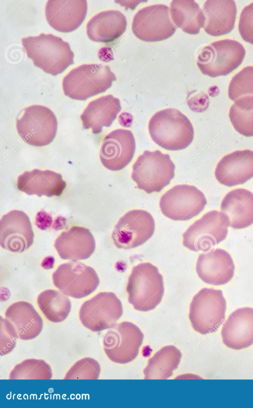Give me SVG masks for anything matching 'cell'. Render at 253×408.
Returning <instances> with one entry per match:
<instances>
[{
	"mask_svg": "<svg viewBox=\"0 0 253 408\" xmlns=\"http://www.w3.org/2000/svg\"><path fill=\"white\" fill-rule=\"evenodd\" d=\"M37 303L44 317L54 323H59L66 319L72 307L67 295L52 289L41 292L38 296Z\"/></svg>",
	"mask_w": 253,
	"mask_h": 408,
	"instance_id": "cell-31",
	"label": "cell"
},
{
	"mask_svg": "<svg viewBox=\"0 0 253 408\" xmlns=\"http://www.w3.org/2000/svg\"><path fill=\"white\" fill-rule=\"evenodd\" d=\"M169 8L165 4L147 6L133 17L131 29L139 40L147 42H159L173 35L176 27L172 22Z\"/></svg>",
	"mask_w": 253,
	"mask_h": 408,
	"instance_id": "cell-14",
	"label": "cell"
},
{
	"mask_svg": "<svg viewBox=\"0 0 253 408\" xmlns=\"http://www.w3.org/2000/svg\"><path fill=\"white\" fill-rule=\"evenodd\" d=\"M245 54V48L238 41L222 40L204 47L199 53L197 64L204 75L212 78L225 76L242 63Z\"/></svg>",
	"mask_w": 253,
	"mask_h": 408,
	"instance_id": "cell-6",
	"label": "cell"
},
{
	"mask_svg": "<svg viewBox=\"0 0 253 408\" xmlns=\"http://www.w3.org/2000/svg\"><path fill=\"white\" fill-rule=\"evenodd\" d=\"M181 358L179 350L172 345L166 346L151 358L144 369L145 379H166L172 375Z\"/></svg>",
	"mask_w": 253,
	"mask_h": 408,
	"instance_id": "cell-30",
	"label": "cell"
},
{
	"mask_svg": "<svg viewBox=\"0 0 253 408\" xmlns=\"http://www.w3.org/2000/svg\"><path fill=\"white\" fill-rule=\"evenodd\" d=\"M0 355L10 353L14 348L18 339L15 329L5 317L0 316Z\"/></svg>",
	"mask_w": 253,
	"mask_h": 408,
	"instance_id": "cell-36",
	"label": "cell"
},
{
	"mask_svg": "<svg viewBox=\"0 0 253 408\" xmlns=\"http://www.w3.org/2000/svg\"><path fill=\"white\" fill-rule=\"evenodd\" d=\"M228 227V219L224 213L211 211L183 233V244L193 251H209L226 238Z\"/></svg>",
	"mask_w": 253,
	"mask_h": 408,
	"instance_id": "cell-8",
	"label": "cell"
},
{
	"mask_svg": "<svg viewBox=\"0 0 253 408\" xmlns=\"http://www.w3.org/2000/svg\"><path fill=\"white\" fill-rule=\"evenodd\" d=\"M144 335L132 322L116 324L105 333L102 340L104 351L112 362L121 364L130 363L137 356Z\"/></svg>",
	"mask_w": 253,
	"mask_h": 408,
	"instance_id": "cell-11",
	"label": "cell"
},
{
	"mask_svg": "<svg viewBox=\"0 0 253 408\" xmlns=\"http://www.w3.org/2000/svg\"><path fill=\"white\" fill-rule=\"evenodd\" d=\"M100 365L95 359L86 357L76 362L65 374L64 379H97Z\"/></svg>",
	"mask_w": 253,
	"mask_h": 408,
	"instance_id": "cell-35",
	"label": "cell"
},
{
	"mask_svg": "<svg viewBox=\"0 0 253 408\" xmlns=\"http://www.w3.org/2000/svg\"><path fill=\"white\" fill-rule=\"evenodd\" d=\"M127 22L120 11L108 10L93 16L86 25V33L93 42L107 43L121 37L125 32Z\"/></svg>",
	"mask_w": 253,
	"mask_h": 408,
	"instance_id": "cell-27",
	"label": "cell"
},
{
	"mask_svg": "<svg viewBox=\"0 0 253 408\" xmlns=\"http://www.w3.org/2000/svg\"><path fill=\"white\" fill-rule=\"evenodd\" d=\"M5 317L12 324L21 340L35 338L43 328L41 317L33 306L26 301L16 302L10 305L5 312Z\"/></svg>",
	"mask_w": 253,
	"mask_h": 408,
	"instance_id": "cell-28",
	"label": "cell"
},
{
	"mask_svg": "<svg viewBox=\"0 0 253 408\" xmlns=\"http://www.w3.org/2000/svg\"><path fill=\"white\" fill-rule=\"evenodd\" d=\"M66 186L62 175L50 170L35 169L26 171L20 175L17 181L18 190L28 195L35 194L39 197L59 196Z\"/></svg>",
	"mask_w": 253,
	"mask_h": 408,
	"instance_id": "cell-23",
	"label": "cell"
},
{
	"mask_svg": "<svg viewBox=\"0 0 253 408\" xmlns=\"http://www.w3.org/2000/svg\"><path fill=\"white\" fill-rule=\"evenodd\" d=\"M221 337L228 348L239 350L253 344V308L243 307L232 312L223 325Z\"/></svg>",
	"mask_w": 253,
	"mask_h": 408,
	"instance_id": "cell-22",
	"label": "cell"
},
{
	"mask_svg": "<svg viewBox=\"0 0 253 408\" xmlns=\"http://www.w3.org/2000/svg\"><path fill=\"white\" fill-rule=\"evenodd\" d=\"M171 19L175 25L189 34H198L204 27L203 10L194 0H173L170 4Z\"/></svg>",
	"mask_w": 253,
	"mask_h": 408,
	"instance_id": "cell-29",
	"label": "cell"
},
{
	"mask_svg": "<svg viewBox=\"0 0 253 408\" xmlns=\"http://www.w3.org/2000/svg\"><path fill=\"white\" fill-rule=\"evenodd\" d=\"M50 365L42 360L26 359L16 364L11 371L10 379H50Z\"/></svg>",
	"mask_w": 253,
	"mask_h": 408,
	"instance_id": "cell-33",
	"label": "cell"
},
{
	"mask_svg": "<svg viewBox=\"0 0 253 408\" xmlns=\"http://www.w3.org/2000/svg\"><path fill=\"white\" fill-rule=\"evenodd\" d=\"M54 245L61 259L77 261L87 259L92 255L95 249V241L88 229L73 226L62 232Z\"/></svg>",
	"mask_w": 253,
	"mask_h": 408,
	"instance_id": "cell-21",
	"label": "cell"
},
{
	"mask_svg": "<svg viewBox=\"0 0 253 408\" xmlns=\"http://www.w3.org/2000/svg\"><path fill=\"white\" fill-rule=\"evenodd\" d=\"M135 150V140L128 130L113 131L104 138L100 146L99 157L107 169L117 171L126 167L131 161Z\"/></svg>",
	"mask_w": 253,
	"mask_h": 408,
	"instance_id": "cell-17",
	"label": "cell"
},
{
	"mask_svg": "<svg viewBox=\"0 0 253 408\" xmlns=\"http://www.w3.org/2000/svg\"><path fill=\"white\" fill-rule=\"evenodd\" d=\"M121 110L120 100L112 94L90 101L81 115L84 129H91L94 134L100 133L103 127H109Z\"/></svg>",
	"mask_w": 253,
	"mask_h": 408,
	"instance_id": "cell-25",
	"label": "cell"
},
{
	"mask_svg": "<svg viewBox=\"0 0 253 408\" xmlns=\"http://www.w3.org/2000/svg\"><path fill=\"white\" fill-rule=\"evenodd\" d=\"M226 302L220 289L204 288L193 298L189 318L192 326L203 335L216 331L225 319Z\"/></svg>",
	"mask_w": 253,
	"mask_h": 408,
	"instance_id": "cell-7",
	"label": "cell"
},
{
	"mask_svg": "<svg viewBox=\"0 0 253 408\" xmlns=\"http://www.w3.org/2000/svg\"><path fill=\"white\" fill-rule=\"evenodd\" d=\"M205 32L212 36L227 34L234 28L237 7L233 0H208L203 10Z\"/></svg>",
	"mask_w": 253,
	"mask_h": 408,
	"instance_id": "cell-26",
	"label": "cell"
},
{
	"mask_svg": "<svg viewBox=\"0 0 253 408\" xmlns=\"http://www.w3.org/2000/svg\"><path fill=\"white\" fill-rule=\"evenodd\" d=\"M175 168L169 154L159 150H145L132 166L131 178L147 193L159 192L169 184Z\"/></svg>",
	"mask_w": 253,
	"mask_h": 408,
	"instance_id": "cell-5",
	"label": "cell"
},
{
	"mask_svg": "<svg viewBox=\"0 0 253 408\" xmlns=\"http://www.w3.org/2000/svg\"><path fill=\"white\" fill-rule=\"evenodd\" d=\"M116 80L107 65L84 64L71 70L63 78L64 94L76 100L87 98L105 92Z\"/></svg>",
	"mask_w": 253,
	"mask_h": 408,
	"instance_id": "cell-4",
	"label": "cell"
},
{
	"mask_svg": "<svg viewBox=\"0 0 253 408\" xmlns=\"http://www.w3.org/2000/svg\"><path fill=\"white\" fill-rule=\"evenodd\" d=\"M155 223L152 216L143 210H133L122 216L112 234L115 245L130 249L142 245L153 235Z\"/></svg>",
	"mask_w": 253,
	"mask_h": 408,
	"instance_id": "cell-15",
	"label": "cell"
},
{
	"mask_svg": "<svg viewBox=\"0 0 253 408\" xmlns=\"http://www.w3.org/2000/svg\"><path fill=\"white\" fill-rule=\"evenodd\" d=\"M229 117L237 132L245 136H253V96L235 100L230 108Z\"/></svg>",
	"mask_w": 253,
	"mask_h": 408,
	"instance_id": "cell-32",
	"label": "cell"
},
{
	"mask_svg": "<svg viewBox=\"0 0 253 408\" xmlns=\"http://www.w3.org/2000/svg\"><path fill=\"white\" fill-rule=\"evenodd\" d=\"M34 233L28 215L19 210H12L0 221V244L12 253L26 251L33 243Z\"/></svg>",
	"mask_w": 253,
	"mask_h": 408,
	"instance_id": "cell-16",
	"label": "cell"
},
{
	"mask_svg": "<svg viewBox=\"0 0 253 408\" xmlns=\"http://www.w3.org/2000/svg\"><path fill=\"white\" fill-rule=\"evenodd\" d=\"M228 94L234 101L243 96H253V66L244 68L232 78Z\"/></svg>",
	"mask_w": 253,
	"mask_h": 408,
	"instance_id": "cell-34",
	"label": "cell"
},
{
	"mask_svg": "<svg viewBox=\"0 0 253 408\" xmlns=\"http://www.w3.org/2000/svg\"><path fill=\"white\" fill-rule=\"evenodd\" d=\"M148 130L152 140L168 150L185 149L194 138L191 122L175 108L165 109L154 114L149 120Z\"/></svg>",
	"mask_w": 253,
	"mask_h": 408,
	"instance_id": "cell-2",
	"label": "cell"
},
{
	"mask_svg": "<svg viewBox=\"0 0 253 408\" xmlns=\"http://www.w3.org/2000/svg\"><path fill=\"white\" fill-rule=\"evenodd\" d=\"M122 302L111 292H102L85 301L79 313L82 324L97 332L114 327L123 315Z\"/></svg>",
	"mask_w": 253,
	"mask_h": 408,
	"instance_id": "cell-10",
	"label": "cell"
},
{
	"mask_svg": "<svg viewBox=\"0 0 253 408\" xmlns=\"http://www.w3.org/2000/svg\"><path fill=\"white\" fill-rule=\"evenodd\" d=\"M220 210L228 219L229 227L243 229L253 224V193L244 188L232 190L221 201Z\"/></svg>",
	"mask_w": 253,
	"mask_h": 408,
	"instance_id": "cell-24",
	"label": "cell"
},
{
	"mask_svg": "<svg viewBox=\"0 0 253 408\" xmlns=\"http://www.w3.org/2000/svg\"><path fill=\"white\" fill-rule=\"evenodd\" d=\"M207 201L204 194L196 187L178 184L161 197L160 207L164 216L174 221H187L199 215Z\"/></svg>",
	"mask_w": 253,
	"mask_h": 408,
	"instance_id": "cell-12",
	"label": "cell"
},
{
	"mask_svg": "<svg viewBox=\"0 0 253 408\" xmlns=\"http://www.w3.org/2000/svg\"><path fill=\"white\" fill-rule=\"evenodd\" d=\"M16 125L22 139L35 146L49 144L55 137L57 130V121L54 113L47 107L40 105L25 108Z\"/></svg>",
	"mask_w": 253,
	"mask_h": 408,
	"instance_id": "cell-9",
	"label": "cell"
},
{
	"mask_svg": "<svg viewBox=\"0 0 253 408\" xmlns=\"http://www.w3.org/2000/svg\"><path fill=\"white\" fill-rule=\"evenodd\" d=\"M21 41L34 65L47 74L56 76L74 63V54L69 44L60 37L42 33L23 38Z\"/></svg>",
	"mask_w": 253,
	"mask_h": 408,
	"instance_id": "cell-1",
	"label": "cell"
},
{
	"mask_svg": "<svg viewBox=\"0 0 253 408\" xmlns=\"http://www.w3.org/2000/svg\"><path fill=\"white\" fill-rule=\"evenodd\" d=\"M126 291L128 301L135 310L141 312L152 310L162 299L163 277L156 266L150 263H140L133 268Z\"/></svg>",
	"mask_w": 253,
	"mask_h": 408,
	"instance_id": "cell-3",
	"label": "cell"
},
{
	"mask_svg": "<svg viewBox=\"0 0 253 408\" xmlns=\"http://www.w3.org/2000/svg\"><path fill=\"white\" fill-rule=\"evenodd\" d=\"M52 218L50 215L44 211H41L37 214L36 224L39 228L43 230L46 229L51 225Z\"/></svg>",
	"mask_w": 253,
	"mask_h": 408,
	"instance_id": "cell-39",
	"label": "cell"
},
{
	"mask_svg": "<svg viewBox=\"0 0 253 408\" xmlns=\"http://www.w3.org/2000/svg\"><path fill=\"white\" fill-rule=\"evenodd\" d=\"M86 0H49L45 7L46 20L58 31L68 33L77 29L86 15Z\"/></svg>",
	"mask_w": 253,
	"mask_h": 408,
	"instance_id": "cell-18",
	"label": "cell"
},
{
	"mask_svg": "<svg viewBox=\"0 0 253 408\" xmlns=\"http://www.w3.org/2000/svg\"><path fill=\"white\" fill-rule=\"evenodd\" d=\"M209 97L207 94L198 93L187 100V104L193 111L202 112L208 107Z\"/></svg>",
	"mask_w": 253,
	"mask_h": 408,
	"instance_id": "cell-38",
	"label": "cell"
},
{
	"mask_svg": "<svg viewBox=\"0 0 253 408\" xmlns=\"http://www.w3.org/2000/svg\"><path fill=\"white\" fill-rule=\"evenodd\" d=\"M196 270L199 278L204 282L221 285L226 284L233 278L235 265L228 252L216 248L199 255Z\"/></svg>",
	"mask_w": 253,
	"mask_h": 408,
	"instance_id": "cell-19",
	"label": "cell"
},
{
	"mask_svg": "<svg viewBox=\"0 0 253 408\" xmlns=\"http://www.w3.org/2000/svg\"><path fill=\"white\" fill-rule=\"evenodd\" d=\"M53 284L68 296L80 299L94 291L99 277L91 267L82 262L72 261L60 265L53 273Z\"/></svg>",
	"mask_w": 253,
	"mask_h": 408,
	"instance_id": "cell-13",
	"label": "cell"
},
{
	"mask_svg": "<svg viewBox=\"0 0 253 408\" xmlns=\"http://www.w3.org/2000/svg\"><path fill=\"white\" fill-rule=\"evenodd\" d=\"M214 175L218 181L232 187L241 184L253 178V151L237 150L218 162Z\"/></svg>",
	"mask_w": 253,
	"mask_h": 408,
	"instance_id": "cell-20",
	"label": "cell"
},
{
	"mask_svg": "<svg viewBox=\"0 0 253 408\" xmlns=\"http://www.w3.org/2000/svg\"><path fill=\"white\" fill-rule=\"evenodd\" d=\"M238 29L243 39L253 45V2L243 9L240 16Z\"/></svg>",
	"mask_w": 253,
	"mask_h": 408,
	"instance_id": "cell-37",
	"label": "cell"
}]
</instances>
